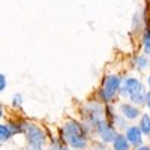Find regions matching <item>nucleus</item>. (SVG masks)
Returning a JSON list of instances; mask_svg holds the SVG:
<instances>
[{
	"instance_id": "nucleus-19",
	"label": "nucleus",
	"mask_w": 150,
	"mask_h": 150,
	"mask_svg": "<svg viewBox=\"0 0 150 150\" xmlns=\"http://www.w3.org/2000/svg\"><path fill=\"white\" fill-rule=\"evenodd\" d=\"M149 86H150V77H149Z\"/></svg>"
},
{
	"instance_id": "nucleus-17",
	"label": "nucleus",
	"mask_w": 150,
	"mask_h": 150,
	"mask_svg": "<svg viewBox=\"0 0 150 150\" xmlns=\"http://www.w3.org/2000/svg\"><path fill=\"white\" fill-rule=\"evenodd\" d=\"M137 150H150V147H140V149H137Z\"/></svg>"
},
{
	"instance_id": "nucleus-10",
	"label": "nucleus",
	"mask_w": 150,
	"mask_h": 150,
	"mask_svg": "<svg viewBox=\"0 0 150 150\" xmlns=\"http://www.w3.org/2000/svg\"><path fill=\"white\" fill-rule=\"evenodd\" d=\"M112 144H114V150H129V143L123 135H116Z\"/></svg>"
},
{
	"instance_id": "nucleus-5",
	"label": "nucleus",
	"mask_w": 150,
	"mask_h": 150,
	"mask_svg": "<svg viewBox=\"0 0 150 150\" xmlns=\"http://www.w3.org/2000/svg\"><path fill=\"white\" fill-rule=\"evenodd\" d=\"M128 143L134 144V146H141L143 144V134L140 131L138 126H129L126 129V135H125Z\"/></svg>"
},
{
	"instance_id": "nucleus-18",
	"label": "nucleus",
	"mask_w": 150,
	"mask_h": 150,
	"mask_svg": "<svg viewBox=\"0 0 150 150\" xmlns=\"http://www.w3.org/2000/svg\"><path fill=\"white\" fill-rule=\"evenodd\" d=\"M0 117H3V108H2V105H0Z\"/></svg>"
},
{
	"instance_id": "nucleus-13",
	"label": "nucleus",
	"mask_w": 150,
	"mask_h": 150,
	"mask_svg": "<svg viewBox=\"0 0 150 150\" xmlns=\"http://www.w3.org/2000/svg\"><path fill=\"white\" fill-rule=\"evenodd\" d=\"M144 51L147 54H150V33H147L146 39H144Z\"/></svg>"
},
{
	"instance_id": "nucleus-6",
	"label": "nucleus",
	"mask_w": 150,
	"mask_h": 150,
	"mask_svg": "<svg viewBox=\"0 0 150 150\" xmlns=\"http://www.w3.org/2000/svg\"><path fill=\"white\" fill-rule=\"evenodd\" d=\"M98 134L101 135V138H102L105 143L114 141V138H116L114 129H112L111 126H108L105 122H98Z\"/></svg>"
},
{
	"instance_id": "nucleus-7",
	"label": "nucleus",
	"mask_w": 150,
	"mask_h": 150,
	"mask_svg": "<svg viewBox=\"0 0 150 150\" xmlns=\"http://www.w3.org/2000/svg\"><path fill=\"white\" fill-rule=\"evenodd\" d=\"M120 111H122V114L126 117V119H129V120H134V119H137V117L140 116L138 108L131 105V104H122L120 105Z\"/></svg>"
},
{
	"instance_id": "nucleus-2",
	"label": "nucleus",
	"mask_w": 150,
	"mask_h": 150,
	"mask_svg": "<svg viewBox=\"0 0 150 150\" xmlns=\"http://www.w3.org/2000/svg\"><path fill=\"white\" fill-rule=\"evenodd\" d=\"M120 86L122 87H119V90L123 96H129L134 104H138V105L144 104V101H146L144 87L137 78H128L123 83H120Z\"/></svg>"
},
{
	"instance_id": "nucleus-20",
	"label": "nucleus",
	"mask_w": 150,
	"mask_h": 150,
	"mask_svg": "<svg viewBox=\"0 0 150 150\" xmlns=\"http://www.w3.org/2000/svg\"><path fill=\"white\" fill-rule=\"evenodd\" d=\"M62 150H66V149H62Z\"/></svg>"
},
{
	"instance_id": "nucleus-3",
	"label": "nucleus",
	"mask_w": 150,
	"mask_h": 150,
	"mask_svg": "<svg viewBox=\"0 0 150 150\" xmlns=\"http://www.w3.org/2000/svg\"><path fill=\"white\" fill-rule=\"evenodd\" d=\"M120 78L117 75H108L104 81L102 86V90H101V96L104 101H111L112 98L116 96V93L119 92V87H120Z\"/></svg>"
},
{
	"instance_id": "nucleus-15",
	"label": "nucleus",
	"mask_w": 150,
	"mask_h": 150,
	"mask_svg": "<svg viewBox=\"0 0 150 150\" xmlns=\"http://www.w3.org/2000/svg\"><path fill=\"white\" fill-rule=\"evenodd\" d=\"M29 150H42L41 146H35V144H30L29 146Z\"/></svg>"
},
{
	"instance_id": "nucleus-4",
	"label": "nucleus",
	"mask_w": 150,
	"mask_h": 150,
	"mask_svg": "<svg viewBox=\"0 0 150 150\" xmlns=\"http://www.w3.org/2000/svg\"><path fill=\"white\" fill-rule=\"evenodd\" d=\"M23 131H24V134H26L30 144L41 146L45 141V135H44L42 129H39L38 126H35V125H32V123H27L26 126L23 128Z\"/></svg>"
},
{
	"instance_id": "nucleus-1",
	"label": "nucleus",
	"mask_w": 150,
	"mask_h": 150,
	"mask_svg": "<svg viewBox=\"0 0 150 150\" xmlns=\"http://www.w3.org/2000/svg\"><path fill=\"white\" fill-rule=\"evenodd\" d=\"M63 132H65V140L68 141V144L74 149H86L87 146V138L84 129L80 123L77 122H66L63 126Z\"/></svg>"
},
{
	"instance_id": "nucleus-16",
	"label": "nucleus",
	"mask_w": 150,
	"mask_h": 150,
	"mask_svg": "<svg viewBox=\"0 0 150 150\" xmlns=\"http://www.w3.org/2000/svg\"><path fill=\"white\" fill-rule=\"evenodd\" d=\"M146 104H147V107L150 108V92L149 93H146V101H144Z\"/></svg>"
},
{
	"instance_id": "nucleus-11",
	"label": "nucleus",
	"mask_w": 150,
	"mask_h": 150,
	"mask_svg": "<svg viewBox=\"0 0 150 150\" xmlns=\"http://www.w3.org/2000/svg\"><path fill=\"white\" fill-rule=\"evenodd\" d=\"M147 66V59L144 56H140L138 59H137V68H140V69H144Z\"/></svg>"
},
{
	"instance_id": "nucleus-9",
	"label": "nucleus",
	"mask_w": 150,
	"mask_h": 150,
	"mask_svg": "<svg viewBox=\"0 0 150 150\" xmlns=\"http://www.w3.org/2000/svg\"><path fill=\"white\" fill-rule=\"evenodd\" d=\"M140 131L141 134L150 137V114H143L141 116V122H140Z\"/></svg>"
},
{
	"instance_id": "nucleus-12",
	"label": "nucleus",
	"mask_w": 150,
	"mask_h": 150,
	"mask_svg": "<svg viewBox=\"0 0 150 150\" xmlns=\"http://www.w3.org/2000/svg\"><path fill=\"white\" fill-rule=\"evenodd\" d=\"M12 104H14V107H20L23 104V96L21 95H14V98H12Z\"/></svg>"
},
{
	"instance_id": "nucleus-8",
	"label": "nucleus",
	"mask_w": 150,
	"mask_h": 150,
	"mask_svg": "<svg viewBox=\"0 0 150 150\" xmlns=\"http://www.w3.org/2000/svg\"><path fill=\"white\" fill-rule=\"evenodd\" d=\"M15 132H17V131H15V129H12L9 125H0V141H6V140H9Z\"/></svg>"
},
{
	"instance_id": "nucleus-14",
	"label": "nucleus",
	"mask_w": 150,
	"mask_h": 150,
	"mask_svg": "<svg viewBox=\"0 0 150 150\" xmlns=\"http://www.w3.org/2000/svg\"><path fill=\"white\" fill-rule=\"evenodd\" d=\"M6 89V77L3 74H0V92H3Z\"/></svg>"
}]
</instances>
